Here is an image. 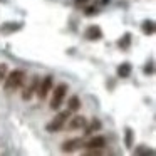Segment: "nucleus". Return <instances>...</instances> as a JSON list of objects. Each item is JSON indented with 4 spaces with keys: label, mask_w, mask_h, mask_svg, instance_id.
<instances>
[{
    "label": "nucleus",
    "mask_w": 156,
    "mask_h": 156,
    "mask_svg": "<svg viewBox=\"0 0 156 156\" xmlns=\"http://www.w3.org/2000/svg\"><path fill=\"white\" fill-rule=\"evenodd\" d=\"M25 82V72L22 69H14L12 72H7L4 79V91L5 92H12L17 91L22 84Z\"/></svg>",
    "instance_id": "1"
},
{
    "label": "nucleus",
    "mask_w": 156,
    "mask_h": 156,
    "mask_svg": "<svg viewBox=\"0 0 156 156\" xmlns=\"http://www.w3.org/2000/svg\"><path fill=\"white\" fill-rule=\"evenodd\" d=\"M54 89V92H52V99H51V109L52 111H59L62 106V102H64L66 96H67V91H69V86L66 84V82H61V84H57Z\"/></svg>",
    "instance_id": "2"
},
{
    "label": "nucleus",
    "mask_w": 156,
    "mask_h": 156,
    "mask_svg": "<svg viewBox=\"0 0 156 156\" xmlns=\"http://www.w3.org/2000/svg\"><path fill=\"white\" fill-rule=\"evenodd\" d=\"M69 118H71V111H69V109L61 111L51 122H49L47 126H45V129H47L49 133H57V131H61V129H64V126H66V122H67Z\"/></svg>",
    "instance_id": "3"
},
{
    "label": "nucleus",
    "mask_w": 156,
    "mask_h": 156,
    "mask_svg": "<svg viewBox=\"0 0 156 156\" xmlns=\"http://www.w3.org/2000/svg\"><path fill=\"white\" fill-rule=\"evenodd\" d=\"M52 87H54V77H52V76H45V77L39 82V87H37V91H35V94H37V98L41 99V101H44V99L51 94Z\"/></svg>",
    "instance_id": "4"
},
{
    "label": "nucleus",
    "mask_w": 156,
    "mask_h": 156,
    "mask_svg": "<svg viewBox=\"0 0 156 156\" xmlns=\"http://www.w3.org/2000/svg\"><path fill=\"white\" fill-rule=\"evenodd\" d=\"M102 29L99 25L92 24V25H87V29L84 30V39L89 42H96V41H101L102 39Z\"/></svg>",
    "instance_id": "5"
},
{
    "label": "nucleus",
    "mask_w": 156,
    "mask_h": 156,
    "mask_svg": "<svg viewBox=\"0 0 156 156\" xmlns=\"http://www.w3.org/2000/svg\"><path fill=\"white\" fill-rule=\"evenodd\" d=\"M24 29V22H5L0 25V34L2 35H12L15 32Z\"/></svg>",
    "instance_id": "6"
},
{
    "label": "nucleus",
    "mask_w": 156,
    "mask_h": 156,
    "mask_svg": "<svg viewBox=\"0 0 156 156\" xmlns=\"http://www.w3.org/2000/svg\"><path fill=\"white\" fill-rule=\"evenodd\" d=\"M39 82H41V79H39L37 76H34L32 81H30V84H29L27 87L24 89V92H22V99H24V101L32 99V96L35 94V91H37V87H39Z\"/></svg>",
    "instance_id": "7"
},
{
    "label": "nucleus",
    "mask_w": 156,
    "mask_h": 156,
    "mask_svg": "<svg viewBox=\"0 0 156 156\" xmlns=\"http://www.w3.org/2000/svg\"><path fill=\"white\" fill-rule=\"evenodd\" d=\"M82 146V139L81 138H72V139H67V141L62 143V153H72L76 149H79Z\"/></svg>",
    "instance_id": "8"
},
{
    "label": "nucleus",
    "mask_w": 156,
    "mask_h": 156,
    "mask_svg": "<svg viewBox=\"0 0 156 156\" xmlns=\"http://www.w3.org/2000/svg\"><path fill=\"white\" fill-rule=\"evenodd\" d=\"M67 124V122H66ZM87 124V119L84 116H74V118L69 119V124H67V129L71 131H76V129H84V126Z\"/></svg>",
    "instance_id": "9"
},
{
    "label": "nucleus",
    "mask_w": 156,
    "mask_h": 156,
    "mask_svg": "<svg viewBox=\"0 0 156 156\" xmlns=\"http://www.w3.org/2000/svg\"><path fill=\"white\" fill-rule=\"evenodd\" d=\"M87 149H104L106 148V138L104 136H94L86 143Z\"/></svg>",
    "instance_id": "10"
},
{
    "label": "nucleus",
    "mask_w": 156,
    "mask_h": 156,
    "mask_svg": "<svg viewBox=\"0 0 156 156\" xmlns=\"http://www.w3.org/2000/svg\"><path fill=\"white\" fill-rule=\"evenodd\" d=\"M131 44H133L131 32H124V34L121 35V39L118 41V47L121 49V51H128V49L131 47Z\"/></svg>",
    "instance_id": "11"
},
{
    "label": "nucleus",
    "mask_w": 156,
    "mask_h": 156,
    "mask_svg": "<svg viewBox=\"0 0 156 156\" xmlns=\"http://www.w3.org/2000/svg\"><path fill=\"white\" fill-rule=\"evenodd\" d=\"M131 72H133V66L129 64V62H121V64L118 66V77L128 79L129 76H131Z\"/></svg>",
    "instance_id": "12"
},
{
    "label": "nucleus",
    "mask_w": 156,
    "mask_h": 156,
    "mask_svg": "<svg viewBox=\"0 0 156 156\" xmlns=\"http://www.w3.org/2000/svg\"><path fill=\"white\" fill-rule=\"evenodd\" d=\"M101 128H102V122L99 121V119H92L91 121V124H86L84 126V134L86 136H89V134H92V133H96V131H101Z\"/></svg>",
    "instance_id": "13"
},
{
    "label": "nucleus",
    "mask_w": 156,
    "mask_h": 156,
    "mask_svg": "<svg viewBox=\"0 0 156 156\" xmlns=\"http://www.w3.org/2000/svg\"><path fill=\"white\" fill-rule=\"evenodd\" d=\"M154 20H151V19H146V20H143L141 24V30L144 35H153L154 34Z\"/></svg>",
    "instance_id": "14"
},
{
    "label": "nucleus",
    "mask_w": 156,
    "mask_h": 156,
    "mask_svg": "<svg viewBox=\"0 0 156 156\" xmlns=\"http://www.w3.org/2000/svg\"><path fill=\"white\" fill-rule=\"evenodd\" d=\"M81 106H82V102H81V99H79V96H71V98H69V101H67V109H69L71 112L79 111V109H81Z\"/></svg>",
    "instance_id": "15"
},
{
    "label": "nucleus",
    "mask_w": 156,
    "mask_h": 156,
    "mask_svg": "<svg viewBox=\"0 0 156 156\" xmlns=\"http://www.w3.org/2000/svg\"><path fill=\"white\" fill-rule=\"evenodd\" d=\"M124 144L129 149L134 146V131L131 128H124Z\"/></svg>",
    "instance_id": "16"
},
{
    "label": "nucleus",
    "mask_w": 156,
    "mask_h": 156,
    "mask_svg": "<svg viewBox=\"0 0 156 156\" xmlns=\"http://www.w3.org/2000/svg\"><path fill=\"white\" fill-rule=\"evenodd\" d=\"M133 153H134V154H151V156H154V149L148 148V146H138Z\"/></svg>",
    "instance_id": "17"
},
{
    "label": "nucleus",
    "mask_w": 156,
    "mask_h": 156,
    "mask_svg": "<svg viewBox=\"0 0 156 156\" xmlns=\"http://www.w3.org/2000/svg\"><path fill=\"white\" fill-rule=\"evenodd\" d=\"M98 14H99V10H98L96 5H89V7L84 9V15H86V17H92V15H98Z\"/></svg>",
    "instance_id": "18"
},
{
    "label": "nucleus",
    "mask_w": 156,
    "mask_h": 156,
    "mask_svg": "<svg viewBox=\"0 0 156 156\" xmlns=\"http://www.w3.org/2000/svg\"><path fill=\"white\" fill-rule=\"evenodd\" d=\"M7 72H9V66L5 64V62H2V64H0V82H4Z\"/></svg>",
    "instance_id": "19"
},
{
    "label": "nucleus",
    "mask_w": 156,
    "mask_h": 156,
    "mask_svg": "<svg viewBox=\"0 0 156 156\" xmlns=\"http://www.w3.org/2000/svg\"><path fill=\"white\" fill-rule=\"evenodd\" d=\"M153 72H154V67H153V61H151L149 64H146V67H144V74H149V76H151Z\"/></svg>",
    "instance_id": "20"
},
{
    "label": "nucleus",
    "mask_w": 156,
    "mask_h": 156,
    "mask_svg": "<svg viewBox=\"0 0 156 156\" xmlns=\"http://www.w3.org/2000/svg\"><path fill=\"white\" fill-rule=\"evenodd\" d=\"M74 2H76V4H77V5H84L86 2H87V0H74Z\"/></svg>",
    "instance_id": "21"
},
{
    "label": "nucleus",
    "mask_w": 156,
    "mask_h": 156,
    "mask_svg": "<svg viewBox=\"0 0 156 156\" xmlns=\"http://www.w3.org/2000/svg\"><path fill=\"white\" fill-rule=\"evenodd\" d=\"M0 2H2V0H0Z\"/></svg>",
    "instance_id": "22"
}]
</instances>
